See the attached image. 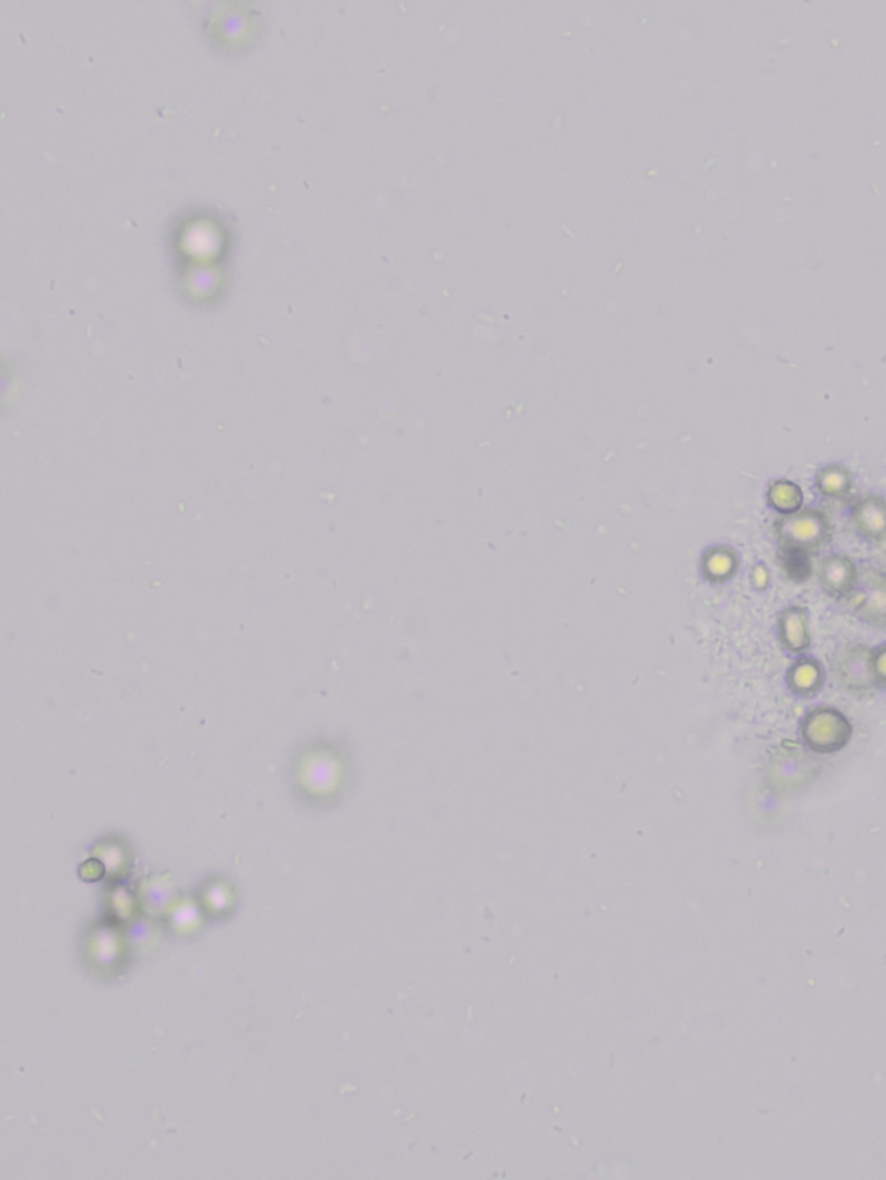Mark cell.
I'll return each mask as SVG.
<instances>
[{"instance_id": "cell-1", "label": "cell", "mask_w": 886, "mask_h": 1180, "mask_svg": "<svg viewBox=\"0 0 886 1180\" xmlns=\"http://www.w3.org/2000/svg\"><path fill=\"white\" fill-rule=\"evenodd\" d=\"M774 537L784 554L809 556L828 544L833 537V525L819 509H800L798 513L781 516L774 521Z\"/></svg>"}, {"instance_id": "cell-2", "label": "cell", "mask_w": 886, "mask_h": 1180, "mask_svg": "<svg viewBox=\"0 0 886 1180\" xmlns=\"http://www.w3.org/2000/svg\"><path fill=\"white\" fill-rule=\"evenodd\" d=\"M852 732V724L835 708H817L803 719V741L819 755L843 750L852 738Z\"/></svg>"}, {"instance_id": "cell-3", "label": "cell", "mask_w": 886, "mask_h": 1180, "mask_svg": "<svg viewBox=\"0 0 886 1180\" xmlns=\"http://www.w3.org/2000/svg\"><path fill=\"white\" fill-rule=\"evenodd\" d=\"M817 578L829 596L843 599L854 592L859 573L852 559L843 554H831L828 558L822 559L817 570Z\"/></svg>"}, {"instance_id": "cell-4", "label": "cell", "mask_w": 886, "mask_h": 1180, "mask_svg": "<svg viewBox=\"0 0 886 1180\" xmlns=\"http://www.w3.org/2000/svg\"><path fill=\"white\" fill-rule=\"evenodd\" d=\"M838 675L843 684L855 693L869 691L876 684L873 670V651L864 646L848 649L838 663Z\"/></svg>"}, {"instance_id": "cell-5", "label": "cell", "mask_w": 886, "mask_h": 1180, "mask_svg": "<svg viewBox=\"0 0 886 1180\" xmlns=\"http://www.w3.org/2000/svg\"><path fill=\"white\" fill-rule=\"evenodd\" d=\"M855 530L869 542L886 540V501L876 495L864 497L852 507Z\"/></svg>"}, {"instance_id": "cell-6", "label": "cell", "mask_w": 886, "mask_h": 1180, "mask_svg": "<svg viewBox=\"0 0 886 1180\" xmlns=\"http://www.w3.org/2000/svg\"><path fill=\"white\" fill-rule=\"evenodd\" d=\"M779 639L790 653H805L810 648L809 615L800 606H791L779 616Z\"/></svg>"}, {"instance_id": "cell-7", "label": "cell", "mask_w": 886, "mask_h": 1180, "mask_svg": "<svg viewBox=\"0 0 886 1180\" xmlns=\"http://www.w3.org/2000/svg\"><path fill=\"white\" fill-rule=\"evenodd\" d=\"M803 501L805 495L795 481L777 480L767 490V504L781 516L798 513L803 507Z\"/></svg>"}, {"instance_id": "cell-8", "label": "cell", "mask_w": 886, "mask_h": 1180, "mask_svg": "<svg viewBox=\"0 0 886 1180\" xmlns=\"http://www.w3.org/2000/svg\"><path fill=\"white\" fill-rule=\"evenodd\" d=\"M816 490L829 499H845L852 492V476L840 464L819 469L816 475Z\"/></svg>"}, {"instance_id": "cell-9", "label": "cell", "mask_w": 886, "mask_h": 1180, "mask_svg": "<svg viewBox=\"0 0 886 1180\" xmlns=\"http://www.w3.org/2000/svg\"><path fill=\"white\" fill-rule=\"evenodd\" d=\"M822 668L817 661L803 658L798 660L788 672V684H790L793 693L802 694V696H812V694L819 693L821 687Z\"/></svg>"}, {"instance_id": "cell-10", "label": "cell", "mask_w": 886, "mask_h": 1180, "mask_svg": "<svg viewBox=\"0 0 886 1180\" xmlns=\"http://www.w3.org/2000/svg\"><path fill=\"white\" fill-rule=\"evenodd\" d=\"M857 615L866 622L886 627V580L862 597L861 603L857 604Z\"/></svg>"}, {"instance_id": "cell-11", "label": "cell", "mask_w": 886, "mask_h": 1180, "mask_svg": "<svg viewBox=\"0 0 886 1180\" xmlns=\"http://www.w3.org/2000/svg\"><path fill=\"white\" fill-rule=\"evenodd\" d=\"M873 670L876 682H880L881 686H886V644L881 648L873 649Z\"/></svg>"}]
</instances>
